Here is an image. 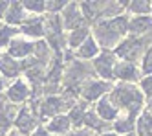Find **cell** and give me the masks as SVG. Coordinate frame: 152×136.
I'll return each instance as SVG.
<instances>
[{"mask_svg": "<svg viewBox=\"0 0 152 136\" xmlns=\"http://www.w3.org/2000/svg\"><path fill=\"white\" fill-rule=\"evenodd\" d=\"M92 37L101 52H114L117 44L128 35V15L123 13L114 18L99 20L92 26Z\"/></svg>", "mask_w": 152, "mask_h": 136, "instance_id": "1", "label": "cell"}, {"mask_svg": "<svg viewBox=\"0 0 152 136\" xmlns=\"http://www.w3.org/2000/svg\"><path fill=\"white\" fill-rule=\"evenodd\" d=\"M110 103L117 109L119 116L137 118V114L145 109V98L136 85L130 83H117L112 85L110 92L106 94ZM117 116V118H119Z\"/></svg>", "mask_w": 152, "mask_h": 136, "instance_id": "2", "label": "cell"}, {"mask_svg": "<svg viewBox=\"0 0 152 136\" xmlns=\"http://www.w3.org/2000/svg\"><path fill=\"white\" fill-rule=\"evenodd\" d=\"M152 44V39H150V33L145 37H136V35H126L121 42L115 46L114 50V55L115 57H121L123 61L126 63H136L139 64L137 61H141L143 53L147 52V48Z\"/></svg>", "mask_w": 152, "mask_h": 136, "instance_id": "3", "label": "cell"}, {"mask_svg": "<svg viewBox=\"0 0 152 136\" xmlns=\"http://www.w3.org/2000/svg\"><path fill=\"white\" fill-rule=\"evenodd\" d=\"M70 109L68 101L62 98V94H51V96H44L42 99L35 101V110L39 120L44 118H55L59 114H64V110Z\"/></svg>", "mask_w": 152, "mask_h": 136, "instance_id": "4", "label": "cell"}, {"mask_svg": "<svg viewBox=\"0 0 152 136\" xmlns=\"http://www.w3.org/2000/svg\"><path fill=\"white\" fill-rule=\"evenodd\" d=\"M13 123H15V131H17L18 134H22V136H29L39 125H42V121L39 120L37 110H35L33 105H24V107H20V110L17 112Z\"/></svg>", "mask_w": 152, "mask_h": 136, "instance_id": "5", "label": "cell"}, {"mask_svg": "<svg viewBox=\"0 0 152 136\" xmlns=\"http://www.w3.org/2000/svg\"><path fill=\"white\" fill-rule=\"evenodd\" d=\"M117 59L114 52H101L92 63V68L97 77H101L103 81H114V66H115Z\"/></svg>", "mask_w": 152, "mask_h": 136, "instance_id": "6", "label": "cell"}, {"mask_svg": "<svg viewBox=\"0 0 152 136\" xmlns=\"http://www.w3.org/2000/svg\"><path fill=\"white\" fill-rule=\"evenodd\" d=\"M112 88V83L110 81H103V79H92L88 81L83 88H81V101L84 103H94V101H99L103 96H106Z\"/></svg>", "mask_w": 152, "mask_h": 136, "instance_id": "7", "label": "cell"}, {"mask_svg": "<svg viewBox=\"0 0 152 136\" xmlns=\"http://www.w3.org/2000/svg\"><path fill=\"white\" fill-rule=\"evenodd\" d=\"M61 24H62V30H66L68 33L77 30V28H83L86 26V22L83 18V13H81V7L77 2H68L66 7L61 11Z\"/></svg>", "mask_w": 152, "mask_h": 136, "instance_id": "8", "label": "cell"}, {"mask_svg": "<svg viewBox=\"0 0 152 136\" xmlns=\"http://www.w3.org/2000/svg\"><path fill=\"white\" fill-rule=\"evenodd\" d=\"M141 77H143V74H141L139 64H136V63L121 61V63H115V66H114V79H117L119 83L136 85Z\"/></svg>", "mask_w": 152, "mask_h": 136, "instance_id": "9", "label": "cell"}, {"mask_svg": "<svg viewBox=\"0 0 152 136\" xmlns=\"http://www.w3.org/2000/svg\"><path fill=\"white\" fill-rule=\"evenodd\" d=\"M18 33H22L28 41L33 39V42L44 39V17H26V20L18 26Z\"/></svg>", "mask_w": 152, "mask_h": 136, "instance_id": "10", "label": "cell"}, {"mask_svg": "<svg viewBox=\"0 0 152 136\" xmlns=\"http://www.w3.org/2000/svg\"><path fill=\"white\" fill-rule=\"evenodd\" d=\"M33 46H35L33 41H28L24 37H15L7 44V53L6 55H9L11 59H17V61H24V59L33 55Z\"/></svg>", "mask_w": 152, "mask_h": 136, "instance_id": "11", "label": "cell"}, {"mask_svg": "<svg viewBox=\"0 0 152 136\" xmlns=\"http://www.w3.org/2000/svg\"><path fill=\"white\" fill-rule=\"evenodd\" d=\"M4 96L11 105H18V103H24V101H28L31 98V88H29L28 81L18 77L7 86V92Z\"/></svg>", "mask_w": 152, "mask_h": 136, "instance_id": "12", "label": "cell"}, {"mask_svg": "<svg viewBox=\"0 0 152 136\" xmlns=\"http://www.w3.org/2000/svg\"><path fill=\"white\" fill-rule=\"evenodd\" d=\"M20 74H22V61L11 59L9 55L2 53L0 55V75L4 79H18Z\"/></svg>", "mask_w": 152, "mask_h": 136, "instance_id": "13", "label": "cell"}, {"mask_svg": "<svg viewBox=\"0 0 152 136\" xmlns=\"http://www.w3.org/2000/svg\"><path fill=\"white\" fill-rule=\"evenodd\" d=\"M150 31H152V17L150 15L128 18V35L145 37V35H148Z\"/></svg>", "mask_w": 152, "mask_h": 136, "instance_id": "14", "label": "cell"}, {"mask_svg": "<svg viewBox=\"0 0 152 136\" xmlns=\"http://www.w3.org/2000/svg\"><path fill=\"white\" fill-rule=\"evenodd\" d=\"M26 17L28 15H26L22 4H20V2H9V7H7V11L4 13V24L13 26V28H18L26 20Z\"/></svg>", "mask_w": 152, "mask_h": 136, "instance_id": "15", "label": "cell"}, {"mask_svg": "<svg viewBox=\"0 0 152 136\" xmlns=\"http://www.w3.org/2000/svg\"><path fill=\"white\" fill-rule=\"evenodd\" d=\"M99 53H101V48L97 46V42L94 41L92 35L86 39L79 48H75V50H73L75 59H79V61H90V59H95Z\"/></svg>", "mask_w": 152, "mask_h": 136, "instance_id": "16", "label": "cell"}, {"mask_svg": "<svg viewBox=\"0 0 152 136\" xmlns=\"http://www.w3.org/2000/svg\"><path fill=\"white\" fill-rule=\"evenodd\" d=\"M95 114L99 116L103 121H115L117 120V116H119V112H117V109L110 103V99H108V96H103L99 101H97V105H95Z\"/></svg>", "mask_w": 152, "mask_h": 136, "instance_id": "17", "label": "cell"}, {"mask_svg": "<svg viewBox=\"0 0 152 136\" xmlns=\"http://www.w3.org/2000/svg\"><path fill=\"white\" fill-rule=\"evenodd\" d=\"M46 131L50 134H59V136H66L72 131V123L66 114H59L55 118H51V121L46 125Z\"/></svg>", "mask_w": 152, "mask_h": 136, "instance_id": "18", "label": "cell"}, {"mask_svg": "<svg viewBox=\"0 0 152 136\" xmlns=\"http://www.w3.org/2000/svg\"><path fill=\"white\" fill-rule=\"evenodd\" d=\"M88 37H90V28L88 26H83V28H77V30L66 33V50L73 52L75 48H79Z\"/></svg>", "mask_w": 152, "mask_h": 136, "instance_id": "19", "label": "cell"}, {"mask_svg": "<svg viewBox=\"0 0 152 136\" xmlns=\"http://www.w3.org/2000/svg\"><path fill=\"white\" fill-rule=\"evenodd\" d=\"M86 109H88V103H84V101H77V103L70 109V112H68L66 116H68V120H70V123H72V127L83 129V120H84Z\"/></svg>", "mask_w": 152, "mask_h": 136, "instance_id": "20", "label": "cell"}, {"mask_svg": "<svg viewBox=\"0 0 152 136\" xmlns=\"http://www.w3.org/2000/svg\"><path fill=\"white\" fill-rule=\"evenodd\" d=\"M126 13H132L134 17H143V15H150V2L147 0H136V2H128L126 6Z\"/></svg>", "mask_w": 152, "mask_h": 136, "instance_id": "21", "label": "cell"}, {"mask_svg": "<svg viewBox=\"0 0 152 136\" xmlns=\"http://www.w3.org/2000/svg\"><path fill=\"white\" fill-rule=\"evenodd\" d=\"M22 7H24V11L28 13H33V15H37V17H42V13H46V2L44 0H22Z\"/></svg>", "mask_w": 152, "mask_h": 136, "instance_id": "22", "label": "cell"}, {"mask_svg": "<svg viewBox=\"0 0 152 136\" xmlns=\"http://www.w3.org/2000/svg\"><path fill=\"white\" fill-rule=\"evenodd\" d=\"M15 37H18V28L0 24V48H6Z\"/></svg>", "mask_w": 152, "mask_h": 136, "instance_id": "23", "label": "cell"}, {"mask_svg": "<svg viewBox=\"0 0 152 136\" xmlns=\"http://www.w3.org/2000/svg\"><path fill=\"white\" fill-rule=\"evenodd\" d=\"M139 68H141V74L143 75H152V44L147 48V52L143 53V57H141Z\"/></svg>", "mask_w": 152, "mask_h": 136, "instance_id": "24", "label": "cell"}, {"mask_svg": "<svg viewBox=\"0 0 152 136\" xmlns=\"http://www.w3.org/2000/svg\"><path fill=\"white\" fill-rule=\"evenodd\" d=\"M137 88L141 90V94H143L145 99H150L152 98V75H143L141 77Z\"/></svg>", "mask_w": 152, "mask_h": 136, "instance_id": "25", "label": "cell"}, {"mask_svg": "<svg viewBox=\"0 0 152 136\" xmlns=\"http://www.w3.org/2000/svg\"><path fill=\"white\" fill-rule=\"evenodd\" d=\"M68 2H64V0H50L46 2V11L48 15H61V11L66 7Z\"/></svg>", "mask_w": 152, "mask_h": 136, "instance_id": "26", "label": "cell"}, {"mask_svg": "<svg viewBox=\"0 0 152 136\" xmlns=\"http://www.w3.org/2000/svg\"><path fill=\"white\" fill-rule=\"evenodd\" d=\"M66 136H97L94 131H90V129H77V131H75V132H68Z\"/></svg>", "mask_w": 152, "mask_h": 136, "instance_id": "27", "label": "cell"}, {"mask_svg": "<svg viewBox=\"0 0 152 136\" xmlns=\"http://www.w3.org/2000/svg\"><path fill=\"white\" fill-rule=\"evenodd\" d=\"M29 136H51V134L46 131V127H44V125H39V127H37L33 132H31Z\"/></svg>", "mask_w": 152, "mask_h": 136, "instance_id": "28", "label": "cell"}, {"mask_svg": "<svg viewBox=\"0 0 152 136\" xmlns=\"http://www.w3.org/2000/svg\"><path fill=\"white\" fill-rule=\"evenodd\" d=\"M7 7H9V2H4V0H0V18L4 17V13L7 11Z\"/></svg>", "mask_w": 152, "mask_h": 136, "instance_id": "29", "label": "cell"}, {"mask_svg": "<svg viewBox=\"0 0 152 136\" xmlns=\"http://www.w3.org/2000/svg\"><path fill=\"white\" fill-rule=\"evenodd\" d=\"M4 86H6V79H4L2 75H0V94L4 92Z\"/></svg>", "mask_w": 152, "mask_h": 136, "instance_id": "30", "label": "cell"}, {"mask_svg": "<svg viewBox=\"0 0 152 136\" xmlns=\"http://www.w3.org/2000/svg\"><path fill=\"white\" fill-rule=\"evenodd\" d=\"M99 136H119V134H115L114 131H106V132H101Z\"/></svg>", "mask_w": 152, "mask_h": 136, "instance_id": "31", "label": "cell"}, {"mask_svg": "<svg viewBox=\"0 0 152 136\" xmlns=\"http://www.w3.org/2000/svg\"><path fill=\"white\" fill-rule=\"evenodd\" d=\"M147 110L150 112V114H152V98L148 99V105H147Z\"/></svg>", "mask_w": 152, "mask_h": 136, "instance_id": "32", "label": "cell"}, {"mask_svg": "<svg viewBox=\"0 0 152 136\" xmlns=\"http://www.w3.org/2000/svg\"><path fill=\"white\" fill-rule=\"evenodd\" d=\"M0 55H2V53H0Z\"/></svg>", "mask_w": 152, "mask_h": 136, "instance_id": "33", "label": "cell"}]
</instances>
